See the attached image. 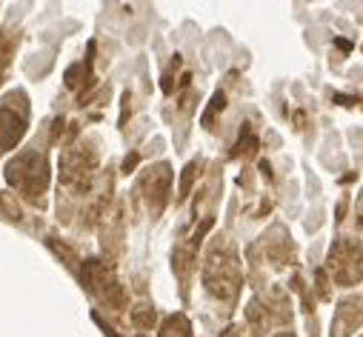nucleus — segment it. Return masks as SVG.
Returning a JSON list of instances; mask_svg holds the SVG:
<instances>
[{"label":"nucleus","instance_id":"obj_1","mask_svg":"<svg viewBox=\"0 0 363 337\" xmlns=\"http://www.w3.org/2000/svg\"><path fill=\"white\" fill-rule=\"evenodd\" d=\"M203 283L206 289L220 297V300H235L238 292H240V263H238V255L229 243H215L209 258H206V266H203Z\"/></svg>","mask_w":363,"mask_h":337},{"label":"nucleus","instance_id":"obj_2","mask_svg":"<svg viewBox=\"0 0 363 337\" xmlns=\"http://www.w3.org/2000/svg\"><path fill=\"white\" fill-rule=\"evenodd\" d=\"M6 181L9 186L21 189V195L29 200V203H38L49 186V166H46V157L38 154V152H23L18 154L15 160H9L6 166Z\"/></svg>","mask_w":363,"mask_h":337},{"label":"nucleus","instance_id":"obj_3","mask_svg":"<svg viewBox=\"0 0 363 337\" xmlns=\"http://www.w3.org/2000/svg\"><path fill=\"white\" fill-rule=\"evenodd\" d=\"M329 269L340 286H357L363 280V246L354 237H337L329 249Z\"/></svg>","mask_w":363,"mask_h":337},{"label":"nucleus","instance_id":"obj_4","mask_svg":"<svg viewBox=\"0 0 363 337\" xmlns=\"http://www.w3.org/2000/svg\"><path fill=\"white\" fill-rule=\"evenodd\" d=\"M26 118H29V106L23 92H12L0 101V154L18 146V140L26 132Z\"/></svg>","mask_w":363,"mask_h":337},{"label":"nucleus","instance_id":"obj_5","mask_svg":"<svg viewBox=\"0 0 363 337\" xmlns=\"http://www.w3.org/2000/svg\"><path fill=\"white\" fill-rule=\"evenodd\" d=\"M95 166H98V157L92 149H72L63 154L60 160V183L63 186H72L74 192H83L89 189V183H92V172H95Z\"/></svg>","mask_w":363,"mask_h":337},{"label":"nucleus","instance_id":"obj_6","mask_svg":"<svg viewBox=\"0 0 363 337\" xmlns=\"http://www.w3.org/2000/svg\"><path fill=\"white\" fill-rule=\"evenodd\" d=\"M169 189H172V168L166 163H157L152 168L140 175L138 181V192L140 198L146 200L152 217H157L163 209H166V200H169Z\"/></svg>","mask_w":363,"mask_h":337},{"label":"nucleus","instance_id":"obj_7","mask_svg":"<svg viewBox=\"0 0 363 337\" xmlns=\"http://www.w3.org/2000/svg\"><path fill=\"white\" fill-rule=\"evenodd\" d=\"M363 326V300L360 297H343L337 303L335 320H332V337H349Z\"/></svg>","mask_w":363,"mask_h":337},{"label":"nucleus","instance_id":"obj_8","mask_svg":"<svg viewBox=\"0 0 363 337\" xmlns=\"http://www.w3.org/2000/svg\"><path fill=\"white\" fill-rule=\"evenodd\" d=\"M266 251H269V261H272V263H278V266H286V263L295 261V246H292V240L286 237L284 229H275V232L269 234Z\"/></svg>","mask_w":363,"mask_h":337},{"label":"nucleus","instance_id":"obj_9","mask_svg":"<svg viewBox=\"0 0 363 337\" xmlns=\"http://www.w3.org/2000/svg\"><path fill=\"white\" fill-rule=\"evenodd\" d=\"M80 280H83V286L89 289V292H104V286L112 280V275H109V269H106V263H101V261H86L83 263V272H80Z\"/></svg>","mask_w":363,"mask_h":337},{"label":"nucleus","instance_id":"obj_10","mask_svg":"<svg viewBox=\"0 0 363 337\" xmlns=\"http://www.w3.org/2000/svg\"><path fill=\"white\" fill-rule=\"evenodd\" d=\"M160 337H192V323L186 314H169L160 326Z\"/></svg>","mask_w":363,"mask_h":337},{"label":"nucleus","instance_id":"obj_11","mask_svg":"<svg viewBox=\"0 0 363 337\" xmlns=\"http://www.w3.org/2000/svg\"><path fill=\"white\" fill-rule=\"evenodd\" d=\"M63 77H66V86L69 89H80V86H86V83H89L92 72H89V63H74V66L66 69Z\"/></svg>","mask_w":363,"mask_h":337},{"label":"nucleus","instance_id":"obj_12","mask_svg":"<svg viewBox=\"0 0 363 337\" xmlns=\"http://www.w3.org/2000/svg\"><path fill=\"white\" fill-rule=\"evenodd\" d=\"M101 297H104V300H106V303H109L112 309H118V312H121V309L126 306V292H123V286H121V283H118L115 278H112V280H109V283L104 286Z\"/></svg>","mask_w":363,"mask_h":337},{"label":"nucleus","instance_id":"obj_13","mask_svg":"<svg viewBox=\"0 0 363 337\" xmlns=\"http://www.w3.org/2000/svg\"><path fill=\"white\" fill-rule=\"evenodd\" d=\"M257 149V137L252 135V126L246 123L243 129H240V140H238V146L232 149V157H240V154H252Z\"/></svg>","mask_w":363,"mask_h":337},{"label":"nucleus","instance_id":"obj_14","mask_svg":"<svg viewBox=\"0 0 363 337\" xmlns=\"http://www.w3.org/2000/svg\"><path fill=\"white\" fill-rule=\"evenodd\" d=\"M0 212H4L6 217H12V220H21V217H23L21 203H18L15 195H9V192H0Z\"/></svg>","mask_w":363,"mask_h":337},{"label":"nucleus","instance_id":"obj_15","mask_svg":"<svg viewBox=\"0 0 363 337\" xmlns=\"http://www.w3.org/2000/svg\"><path fill=\"white\" fill-rule=\"evenodd\" d=\"M195 178H198V160H192V163L184 168V178H180V200H186V198H189Z\"/></svg>","mask_w":363,"mask_h":337},{"label":"nucleus","instance_id":"obj_16","mask_svg":"<svg viewBox=\"0 0 363 337\" xmlns=\"http://www.w3.org/2000/svg\"><path fill=\"white\" fill-rule=\"evenodd\" d=\"M132 323H135L138 329H152V326H155V309H152V306H135Z\"/></svg>","mask_w":363,"mask_h":337},{"label":"nucleus","instance_id":"obj_17","mask_svg":"<svg viewBox=\"0 0 363 337\" xmlns=\"http://www.w3.org/2000/svg\"><path fill=\"white\" fill-rule=\"evenodd\" d=\"M223 106H226V95H223V92H218V95L212 98V106H209V109H206V115H203V126H206V129H209V126H215L212 120H215V115H218V112H223Z\"/></svg>","mask_w":363,"mask_h":337},{"label":"nucleus","instance_id":"obj_18","mask_svg":"<svg viewBox=\"0 0 363 337\" xmlns=\"http://www.w3.org/2000/svg\"><path fill=\"white\" fill-rule=\"evenodd\" d=\"M49 249L55 251V255H57V258H63V263H66V266H74V263H77V255H74V251H72V249H69L66 243L49 240Z\"/></svg>","mask_w":363,"mask_h":337},{"label":"nucleus","instance_id":"obj_19","mask_svg":"<svg viewBox=\"0 0 363 337\" xmlns=\"http://www.w3.org/2000/svg\"><path fill=\"white\" fill-rule=\"evenodd\" d=\"M315 292H318L320 300H329V297H332V286H329V278H326L323 269L315 272Z\"/></svg>","mask_w":363,"mask_h":337},{"label":"nucleus","instance_id":"obj_20","mask_svg":"<svg viewBox=\"0 0 363 337\" xmlns=\"http://www.w3.org/2000/svg\"><path fill=\"white\" fill-rule=\"evenodd\" d=\"M220 337H260V329H255V326H229Z\"/></svg>","mask_w":363,"mask_h":337},{"label":"nucleus","instance_id":"obj_21","mask_svg":"<svg viewBox=\"0 0 363 337\" xmlns=\"http://www.w3.org/2000/svg\"><path fill=\"white\" fill-rule=\"evenodd\" d=\"M92 317H95V323L104 329V334H106V337H121V334H118V331H115L109 323H104V317H101V314H92Z\"/></svg>","mask_w":363,"mask_h":337},{"label":"nucleus","instance_id":"obj_22","mask_svg":"<svg viewBox=\"0 0 363 337\" xmlns=\"http://www.w3.org/2000/svg\"><path fill=\"white\" fill-rule=\"evenodd\" d=\"M138 163V154H129L126 157V163H123V172H132V166Z\"/></svg>","mask_w":363,"mask_h":337},{"label":"nucleus","instance_id":"obj_23","mask_svg":"<svg viewBox=\"0 0 363 337\" xmlns=\"http://www.w3.org/2000/svg\"><path fill=\"white\" fill-rule=\"evenodd\" d=\"M357 220H360V226H363V192H360V198H357Z\"/></svg>","mask_w":363,"mask_h":337},{"label":"nucleus","instance_id":"obj_24","mask_svg":"<svg viewBox=\"0 0 363 337\" xmlns=\"http://www.w3.org/2000/svg\"><path fill=\"white\" fill-rule=\"evenodd\" d=\"M337 46H340V49H346V52L352 49V43H349V40H343V38H337Z\"/></svg>","mask_w":363,"mask_h":337},{"label":"nucleus","instance_id":"obj_25","mask_svg":"<svg viewBox=\"0 0 363 337\" xmlns=\"http://www.w3.org/2000/svg\"><path fill=\"white\" fill-rule=\"evenodd\" d=\"M278 337H295V334H289V331H281V334H278Z\"/></svg>","mask_w":363,"mask_h":337}]
</instances>
